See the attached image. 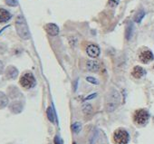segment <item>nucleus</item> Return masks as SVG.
Segmentation results:
<instances>
[{"label": "nucleus", "mask_w": 154, "mask_h": 144, "mask_svg": "<svg viewBox=\"0 0 154 144\" xmlns=\"http://www.w3.org/2000/svg\"><path fill=\"white\" fill-rule=\"evenodd\" d=\"M119 103H120V93L114 89L111 90L106 98V104H105L106 111L109 112H113L119 106Z\"/></svg>", "instance_id": "nucleus-1"}, {"label": "nucleus", "mask_w": 154, "mask_h": 144, "mask_svg": "<svg viewBox=\"0 0 154 144\" xmlns=\"http://www.w3.org/2000/svg\"><path fill=\"white\" fill-rule=\"evenodd\" d=\"M16 29H17L18 35L22 39L27 40L30 38V32H29L28 26L26 25L25 18L22 16H18L16 20Z\"/></svg>", "instance_id": "nucleus-2"}, {"label": "nucleus", "mask_w": 154, "mask_h": 144, "mask_svg": "<svg viewBox=\"0 0 154 144\" xmlns=\"http://www.w3.org/2000/svg\"><path fill=\"white\" fill-rule=\"evenodd\" d=\"M129 139V133L124 129H117L113 133V140L116 144H127Z\"/></svg>", "instance_id": "nucleus-3"}, {"label": "nucleus", "mask_w": 154, "mask_h": 144, "mask_svg": "<svg viewBox=\"0 0 154 144\" xmlns=\"http://www.w3.org/2000/svg\"><path fill=\"white\" fill-rule=\"evenodd\" d=\"M19 83H20L21 86L24 87L25 89H30L35 85V79L32 74L26 73L21 76Z\"/></svg>", "instance_id": "nucleus-4"}, {"label": "nucleus", "mask_w": 154, "mask_h": 144, "mask_svg": "<svg viewBox=\"0 0 154 144\" xmlns=\"http://www.w3.org/2000/svg\"><path fill=\"white\" fill-rule=\"evenodd\" d=\"M134 121L139 125H144L149 121V113L146 110L140 109L135 112L133 116Z\"/></svg>", "instance_id": "nucleus-5"}, {"label": "nucleus", "mask_w": 154, "mask_h": 144, "mask_svg": "<svg viewBox=\"0 0 154 144\" xmlns=\"http://www.w3.org/2000/svg\"><path fill=\"white\" fill-rule=\"evenodd\" d=\"M86 53L90 57L96 58L100 54V48L96 44H90L86 48Z\"/></svg>", "instance_id": "nucleus-6"}, {"label": "nucleus", "mask_w": 154, "mask_h": 144, "mask_svg": "<svg viewBox=\"0 0 154 144\" xmlns=\"http://www.w3.org/2000/svg\"><path fill=\"white\" fill-rule=\"evenodd\" d=\"M154 58L153 56V54L149 51V50H145V51H142L140 54V60L141 63H149L150 61H152Z\"/></svg>", "instance_id": "nucleus-7"}, {"label": "nucleus", "mask_w": 154, "mask_h": 144, "mask_svg": "<svg viewBox=\"0 0 154 144\" xmlns=\"http://www.w3.org/2000/svg\"><path fill=\"white\" fill-rule=\"evenodd\" d=\"M45 29L46 33L52 36H55L59 34V27L55 24H53V23H49V24L45 25Z\"/></svg>", "instance_id": "nucleus-8"}, {"label": "nucleus", "mask_w": 154, "mask_h": 144, "mask_svg": "<svg viewBox=\"0 0 154 144\" xmlns=\"http://www.w3.org/2000/svg\"><path fill=\"white\" fill-rule=\"evenodd\" d=\"M18 71L15 66H8L6 70V77L8 79H15L17 77Z\"/></svg>", "instance_id": "nucleus-9"}, {"label": "nucleus", "mask_w": 154, "mask_h": 144, "mask_svg": "<svg viewBox=\"0 0 154 144\" xmlns=\"http://www.w3.org/2000/svg\"><path fill=\"white\" fill-rule=\"evenodd\" d=\"M132 76L136 79H140L144 75H145V71L142 67L140 66H135L132 70V73H131Z\"/></svg>", "instance_id": "nucleus-10"}, {"label": "nucleus", "mask_w": 154, "mask_h": 144, "mask_svg": "<svg viewBox=\"0 0 154 144\" xmlns=\"http://www.w3.org/2000/svg\"><path fill=\"white\" fill-rule=\"evenodd\" d=\"M86 67L91 72H97L100 69V64L97 61L94 60H88L86 62Z\"/></svg>", "instance_id": "nucleus-11"}, {"label": "nucleus", "mask_w": 154, "mask_h": 144, "mask_svg": "<svg viewBox=\"0 0 154 144\" xmlns=\"http://www.w3.org/2000/svg\"><path fill=\"white\" fill-rule=\"evenodd\" d=\"M9 109H10V111H11L12 112H14V113H19V112H21L22 110H23V104H22V103H20V102H13V103L10 104Z\"/></svg>", "instance_id": "nucleus-12"}, {"label": "nucleus", "mask_w": 154, "mask_h": 144, "mask_svg": "<svg viewBox=\"0 0 154 144\" xmlns=\"http://www.w3.org/2000/svg\"><path fill=\"white\" fill-rule=\"evenodd\" d=\"M11 18V14L4 9V8H0V23H6Z\"/></svg>", "instance_id": "nucleus-13"}, {"label": "nucleus", "mask_w": 154, "mask_h": 144, "mask_svg": "<svg viewBox=\"0 0 154 144\" xmlns=\"http://www.w3.org/2000/svg\"><path fill=\"white\" fill-rule=\"evenodd\" d=\"M8 94L11 98H17L21 95V93L16 86H10L8 88Z\"/></svg>", "instance_id": "nucleus-14"}, {"label": "nucleus", "mask_w": 154, "mask_h": 144, "mask_svg": "<svg viewBox=\"0 0 154 144\" xmlns=\"http://www.w3.org/2000/svg\"><path fill=\"white\" fill-rule=\"evenodd\" d=\"M8 104V96L4 93L0 92V108H5Z\"/></svg>", "instance_id": "nucleus-15"}, {"label": "nucleus", "mask_w": 154, "mask_h": 144, "mask_svg": "<svg viewBox=\"0 0 154 144\" xmlns=\"http://www.w3.org/2000/svg\"><path fill=\"white\" fill-rule=\"evenodd\" d=\"M83 112H84V113H85L86 116L91 115V114L93 113V107H92V105L89 104V103L85 104V105L83 106Z\"/></svg>", "instance_id": "nucleus-16"}, {"label": "nucleus", "mask_w": 154, "mask_h": 144, "mask_svg": "<svg viewBox=\"0 0 154 144\" xmlns=\"http://www.w3.org/2000/svg\"><path fill=\"white\" fill-rule=\"evenodd\" d=\"M46 114H47V118L49 119L50 121L54 122L55 121V117H54V112L52 107H49L46 111Z\"/></svg>", "instance_id": "nucleus-17"}, {"label": "nucleus", "mask_w": 154, "mask_h": 144, "mask_svg": "<svg viewBox=\"0 0 154 144\" xmlns=\"http://www.w3.org/2000/svg\"><path fill=\"white\" fill-rule=\"evenodd\" d=\"M132 33H133V26H132V24L130 23L126 28V38H127V40H130L131 38Z\"/></svg>", "instance_id": "nucleus-18"}, {"label": "nucleus", "mask_w": 154, "mask_h": 144, "mask_svg": "<svg viewBox=\"0 0 154 144\" xmlns=\"http://www.w3.org/2000/svg\"><path fill=\"white\" fill-rule=\"evenodd\" d=\"M144 16H145L144 11H143V10H140V11L136 14V16H135V17H134V21H135L136 23H140V22L142 20V18L144 17Z\"/></svg>", "instance_id": "nucleus-19"}, {"label": "nucleus", "mask_w": 154, "mask_h": 144, "mask_svg": "<svg viewBox=\"0 0 154 144\" xmlns=\"http://www.w3.org/2000/svg\"><path fill=\"white\" fill-rule=\"evenodd\" d=\"M81 128H82V126H81V123H79V122H76V123H74L72 126V130L74 131V132H79L80 130H81Z\"/></svg>", "instance_id": "nucleus-20"}, {"label": "nucleus", "mask_w": 154, "mask_h": 144, "mask_svg": "<svg viewBox=\"0 0 154 144\" xmlns=\"http://www.w3.org/2000/svg\"><path fill=\"white\" fill-rule=\"evenodd\" d=\"M7 5L10 6V7H17V0H6Z\"/></svg>", "instance_id": "nucleus-21"}, {"label": "nucleus", "mask_w": 154, "mask_h": 144, "mask_svg": "<svg viewBox=\"0 0 154 144\" xmlns=\"http://www.w3.org/2000/svg\"><path fill=\"white\" fill-rule=\"evenodd\" d=\"M86 80H87V82H89V83H91L93 84H98V81L94 77H87Z\"/></svg>", "instance_id": "nucleus-22"}, {"label": "nucleus", "mask_w": 154, "mask_h": 144, "mask_svg": "<svg viewBox=\"0 0 154 144\" xmlns=\"http://www.w3.org/2000/svg\"><path fill=\"white\" fill-rule=\"evenodd\" d=\"M118 3H119V0H109V6L110 7H116L117 5H118Z\"/></svg>", "instance_id": "nucleus-23"}, {"label": "nucleus", "mask_w": 154, "mask_h": 144, "mask_svg": "<svg viewBox=\"0 0 154 144\" xmlns=\"http://www.w3.org/2000/svg\"><path fill=\"white\" fill-rule=\"evenodd\" d=\"M3 72H4V63L2 61H0V75H2Z\"/></svg>", "instance_id": "nucleus-24"}, {"label": "nucleus", "mask_w": 154, "mask_h": 144, "mask_svg": "<svg viewBox=\"0 0 154 144\" xmlns=\"http://www.w3.org/2000/svg\"><path fill=\"white\" fill-rule=\"evenodd\" d=\"M54 144H62V141H61V139H59L58 136H56L54 138Z\"/></svg>", "instance_id": "nucleus-25"}, {"label": "nucleus", "mask_w": 154, "mask_h": 144, "mask_svg": "<svg viewBox=\"0 0 154 144\" xmlns=\"http://www.w3.org/2000/svg\"><path fill=\"white\" fill-rule=\"evenodd\" d=\"M153 69H154V66H153Z\"/></svg>", "instance_id": "nucleus-26"}]
</instances>
